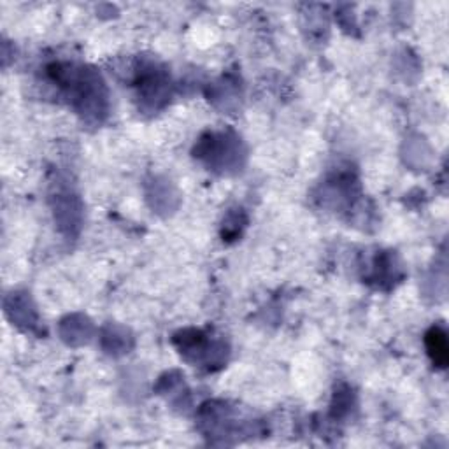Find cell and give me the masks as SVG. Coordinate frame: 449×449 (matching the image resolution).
I'll use <instances>...</instances> for the list:
<instances>
[{
	"instance_id": "obj_1",
	"label": "cell",
	"mask_w": 449,
	"mask_h": 449,
	"mask_svg": "<svg viewBox=\"0 0 449 449\" xmlns=\"http://www.w3.org/2000/svg\"><path fill=\"white\" fill-rule=\"evenodd\" d=\"M426 346H428V353L432 356L433 363L446 367L448 361V342L446 334L441 328H432L426 335Z\"/></svg>"
}]
</instances>
